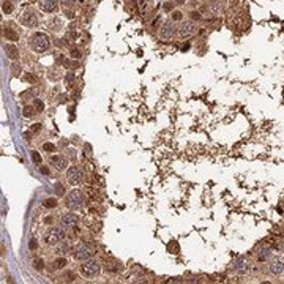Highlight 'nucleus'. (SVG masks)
<instances>
[{
	"mask_svg": "<svg viewBox=\"0 0 284 284\" xmlns=\"http://www.w3.org/2000/svg\"><path fill=\"white\" fill-rule=\"evenodd\" d=\"M30 47L38 54L46 52V51H49V47H51V40H49V36L46 33L38 32L30 38Z\"/></svg>",
	"mask_w": 284,
	"mask_h": 284,
	"instance_id": "1",
	"label": "nucleus"
},
{
	"mask_svg": "<svg viewBox=\"0 0 284 284\" xmlns=\"http://www.w3.org/2000/svg\"><path fill=\"white\" fill-rule=\"evenodd\" d=\"M79 271H81V275L84 278H89V279H92V278H95L100 275V271H101V265L98 264L95 259H87V261H82L81 264V267H79Z\"/></svg>",
	"mask_w": 284,
	"mask_h": 284,
	"instance_id": "2",
	"label": "nucleus"
},
{
	"mask_svg": "<svg viewBox=\"0 0 284 284\" xmlns=\"http://www.w3.org/2000/svg\"><path fill=\"white\" fill-rule=\"evenodd\" d=\"M84 201H85V197L82 194V191L81 189H73V191H70V194L66 196L65 204L70 210H77L84 205Z\"/></svg>",
	"mask_w": 284,
	"mask_h": 284,
	"instance_id": "3",
	"label": "nucleus"
},
{
	"mask_svg": "<svg viewBox=\"0 0 284 284\" xmlns=\"http://www.w3.org/2000/svg\"><path fill=\"white\" fill-rule=\"evenodd\" d=\"M65 231L62 229V227H51L47 232H46V235H44V242L47 243V245H51V246H54V245H59V243H62L65 240Z\"/></svg>",
	"mask_w": 284,
	"mask_h": 284,
	"instance_id": "4",
	"label": "nucleus"
},
{
	"mask_svg": "<svg viewBox=\"0 0 284 284\" xmlns=\"http://www.w3.org/2000/svg\"><path fill=\"white\" fill-rule=\"evenodd\" d=\"M92 256H93V249H92V246L87 245L85 242H79L76 245V248H74V257L77 259V261H87V259H90Z\"/></svg>",
	"mask_w": 284,
	"mask_h": 284,
	"instance_id": "5",
	"label": "nucleus"
},
{
	"mask_svg": "<svg viewBox=\"0 0 284 284\" xmlns=\"http://www.w3.org/2000/svg\"><path fill=\"white\" fill-rule=\"evenodd\" d=\"M66 180L70 185H73V186L79 185L82 182V171L79 168H76V166H71L70 169H66Z\"/></svg>",
	"mask_w": 284,
	"mask_h": 284,
	"instance_id": "6",
	"label": "nucleus"
},
{
	"mask_svg": "<svg viewBox=\"0 0 284 284\" xmlns=\"http://www.w3.org/2000/svg\"><path fill=\"white\" fill-rule=\"evenodd\" d=\"M21 22H22V26H26V27H36L38 26V17H36L33 10H27L22 13Z\"/></svg>",
	"mask_w": 284,
	"mask_h": 284,
	"instance_id": "7",
	"label": "nucleus"
},
{
	"mask_svg": "<svg viewBox=\"0 0 284 284\" xmlns=\"http://www.w3.org/2000/svg\"><path fill=\"white\" fill-rule=\"evenodd\" d=\"M177 32V29L174 24H171V22H166L164 26L161 27V30H159V38H161L163 41H169L174 38V35Z\"/></svg>",
	"mask_w": 284,
	"mask_h": 284,
	"instance_id": "8",
	"label": "nucleus"
},
{
	"mask_svg": "<svg viewBox=\"0 0 284 284\" xmlns=\"http://www.w3.org/2000/svg\"><path fill=\"white\" fill-rule=\"evenodd\" d=\"M3 36L10 41H19V33H17V30L14 29L13 22H8L3 26Z\"/></svg>",
	"mask_w": 284,
	"mask_h": 284,
	"instance_id": "9",
	"label": "nucleus"
},
{
	"mask_svg": "<svg viewBox=\"0 0 284 284\" xmlns=\"http://www.w3.org/2000/svg\"><path fill=\"white\" fill-rule=\"evenodd\" d=\"M196 32V26L191 21H186V22H182V26L178 27V35L180 38H188Z\"/></svg>",
	"mask_w": 284,
	"mask_h": 284,
	"instance_id": "10",
	"label": "nucleus"
},
{
	"mask_svg": "<svg viewBox=\"0 0 284 284\" xmlns=\"http://www.w3.org/2000/svg\"><path fill=\"white\" fill-rule=\"evenodd\" d=\"M79 223V216L76 213H65L63 216H62V224L66 226V227H74L76 224Z\"/></svg>",
	"mask_w": 284,
	"mask_h": 284,
	"instance_id": "11",
	"label": "nucleus"
},
{
	"mask_svg": "<svg viewBox=\"0 0 284 284\" xmlns=\"http://www.w3.org/2000/svg\"><path fill=\"white\" fill-rule=\"evenodd\" d=\"M51 163H52V166H54L57 171H65L66 166H68L66 158L62 156V155H54V156L51 158Z\"/></svg>",
	"mask_w": 284,
	"mask_h": 284,
	"instance_id": "12",
	"label": "nucleus"
},
{
	"mask_svg": "<svg viewBox=\"0 0 284 284\" xmlns=\"http://www.w3.org/2000/svg\"><path fill=\"white\" fill-rule=\"evenodd\" d=\"M57 5H59L57 0H40V8L46 13H54L57 10Z\"/></svg>",
	"mask_w": 284,
	"mask_h": 284,
	"instance_id": "13",
	"label": "nucleus"
},
{
	"mask_svg": "<svg viewBox=\"0 0 284 284\" xmlns=\"http://www.w3.org/2000/svg\"><path fill=\"white\" fill-rule=\"evenodd\" d=\"M234 268H235V271H238V273L245 275L249 271L251 264H249V261H246V259H240V261H237V264L234 265Z\"/></svg>",
	"mask_w": 284,
	"mask_h": 284,
	"instance_id": "14",
	"label": "nucleus"
},
{
	"mask_svg": "<svg viewBox=\"0 0 284 284\" xmlns=\"http://www.w3.org/2000/svg\"><path fill=\"white\" fill-rule=\"evenodd\" d=\"M270 271L273 275H281L282 271H284V261H273L270 264Z\"/></svg>",
	"mask_w": 284,
	"mask_h": 284,
	"instance_id": "15",
	"label": "nucleus"
},
{
	"mask_svg": "<svg viewBox=\"0 0 284 284\" xmlns=\"http://www.w3.org/2000/svg\"><path fill=\"white\" fill-rule=\"evenodd\" d=\"M271 257V249L267 248V246H262V248H259L257 251V259L261 262H265V261H268V259Z\"/></svg>",
	"mask_w": 284,
	"mask_h": 284,
	"instance_id": "16",
	"label": "nucleus"
},
{
	"mask_svg": "<svg viewBox=\"0 0 284 284\" xmlns=\"http://www.w3.org/2000/svg\"><path fill=\"white\" fill-rule=\"evenodd\" d=\"M5 52H7V57L11 59V60H16L19 57V51H17V47L13 46V44H7L5 46Z\"/></svg>",
	"mask_w": 284,
	"mask_h": 284,
	"instance_id": "17",
	"label": "nucleus"
},
{
	"mask_svg": "<svg viewBox=\"0 0 284 284\" xmlns=\"http://www.w3.org/2000/svg\"><path fill=\"white\" fill-rule=\"evenodd\" d=\"M36 112H38V110H36L35 106H32V104H29V106H24V107H22V115L26 117V119H32V117L36 115Z\"/></svg>",
	"mask_w": 284,
	"mask_h": 284,
	"instance_id": "18",
	"label": "nucleus"
},
{
	"mask_svg": "<svg viewBox=\"0 0 284 284\" xmlns=\"http://www.w3.org/2000/svg\"><path fill=\"white\" fill-rule=\"evenodd\" d=\"M66 265H68V261H66L65 257H57V259H55V261L52 262L54 270H63Z\"/></svg>",
	"mask_w": 284,
	"mask_h": 284,
	"instance_id": "19",
	"label": "nucleus"
},
{
	"mask_svg": "<svg viewBox=\"0 0 284 284\" xmlns=\"http://www.w3.org/2000/svg\"><path fill=\"white\" fill-rule=\"evenodd\" d=\"M13 10H14V5L11 0H3V3H2V11L5 14H11L13 13Z\"/></svg>",
	"mask_w": 284,
	"mask_h": 284,
	"instance_id": "20",
	"label": "nucleus"
},
{
	"mask_svg": "<svg viewBox=\"0 0 284 284\" xmlns=\"http://www.w3.org/2000/svg\"><path fill=\"white\" fill-rule=\"evenodd\" d=\"M32 103H33V106H35V109L38 110V112H43V110H44V107H46V106H44V101H41L40 98H33Z\"/></svg>",
	"mask_w": 284,
	"mask_h": 284,
	"instance_id": "21",
	"label": "nucleus"
},
{
	"mask_svg": "<svg viewBox=\"0 0 284 284\" xmlns=\"http://www.w3.org/2000/svg\"><path fill=\"white\" fill-rule=\"evenodd\" d=\"M43 150L47 152V153H54V152H57V147H55V144H52V142H44V144H43Z\"/></svg>",
	"mask_w": 284,
	"mask_h": 284,
	"instance_id": "22",
	"label": "nucleus"
},
{
	"mask_svg": "<svg viewBox=\"0 0 284 284\" xmlns=\"http://www.w3.org/2000/svg\"><path fill=\"white\" fill-rule=\"evenodd\" d=\"M54 191H55V196H57V197H62V196L65 194V186L62 183H55L54 185Z\"/></svg>",
	"mask_w": 284,
	"mask_h": 284,
	"instance_id": "23",
	"label": "nucleus"
},
{
	"mask_svg": "<svg viewBox=\"0 0 284 284\" xmlns=\"http://www.w3.org/2000/svg\"><path fill=\"white\" fill-rule=\"evenodd\" d=\"M43 205H44L46 208H55L57 207V199H55V197H49V199H46L44 202H43Z\"/></svg>",
	"mask_w": 284,
	"mask_h": 284,
	"instance_id": "24",
	"label": "nucleus"
},
{
	"mask_svg": "<svg viewBox=\"0 0 284 284\" xmlns=\"http://www.w3.org/2000/svg\"><path fill=\"white\" fill-rule=\"evenodd\" d=\"M33 268L36 271H43V268H44V261H43V259H35L33 261Z\"/></svg>",
	"mask_w": 284,
	"mask_h": 284,
	"instance_id": "25",
	"label": "nucleus"
},
{
	"mask_svg": "<svg viewBox=\"0 0 284 284\" xmlns=\"http://www.w3.org/2000/svg\"><path fill=\"white\" fill-rule=\"evenodd\" d=\"M30 155H32V159H33L35 164H41L43 163V158H41V155L36 150H32V152H30Z\"/></svg>",
	"mask_w": 284,
	"mask_h": 284,
	"instance_id": "26",
	"label": "nucleus"
},
{
	"mask_svg": "<svg viewBox=\"0 0 284 284\" xmlns=\"http://www.w3.org/2000/svg\"><path fill=\"white\" fill-rule=\"evenodd\" d=\"M62 278H63V281H65V282H73V281L76 279V275L73 273V271H66V273L62 276Z\"/></svg>",
	"mask_w": 284,
	"mask_h": 284,
	"instance_id": "27",
	"label": "nucleus"
},
{
	"mask_svg": "<svg viewBox=\"0 0 284 284\" xmlns=\"http://www.w3.org/2000/svg\"><path fill=\"white\" fill-rule=\"evenodd\" d=\"M168 249L172 251V254H178V245H177V242L172 240V242L169 243V246H168Z\"/></svg>",
	"mask_w": 284,
	"mask_h": 284,
	"instance_id": "28",
	"label": "nucleus"
},
{
	"mask_svg": "<svg viewBox=\"0 0 284 284\" xmlns=\"http://www.w3.org/2000/svg\"><path fill=\"white\" fill-rule=\"evenodd\" d=\"M74 73H73V71H68L66 73V74H65V82L66 84H73V82H74Z\"/></svg>",
	"mask_w": 284,
	"mask_h": 284,
	"instance_id": "29",
	"label": "nucleus"
},
{
	"mask_svg": "<svg viewBox=\"0 0 284 284\" xmlns=\"http://www.w3.org/2000/svg\"><path fill=\"white\" fill-rule=\"evenodd\" d=\"M65 66L66 68H79V62L77 60H66Z\"/></svg>",
	"mask_w": 284,
	"mask_h": 284,
	"instance_id": "30",
	"label": "nucleus"
},
{
	"mask_svg": "<svg viewBox=\"0 0 284 284\" xmlns=\"http://www.w3.org/2000/svg\"><path fill=\"white\" fill-rule=\"evenodd\" d=\"M182 19H183L182 11H174V13H172V21H182Z\"/></svg>",
	"mask_w": 284,
	"mask_h": 284,
	"instance_id": "31",
	"label": "nucleus"
},
{
	"mask_svg": "<svg viewBox=\"0 0 284 284\" xmlns=\"http://www.w3.org/2000/svg\"><path fill=\"white\" fill-rule=\"evenodd\" d=\"M29 249H32V251H35V249H38V242H36L35 238H32L29 242Z\"/></svg>",
	"mask_w": 284,
	"mask_h": 284,
	"instance_id": "32",
	"label": "nucleus"
},
{
	"mask_svg": "<svg viewBox=\"0 0 284 284\" xmlns=\"http://www.w3.org/2000/svg\"><path fill=\"white\" fill-rule=\"evenodd\" d=\"M51 29H52V30H60V29H62V22H60V19H55V21H52V26H51Z\"/></svg>",
	"mask_w": 284,
	"mask_h": 284,
	"instance_id": "33",
	"label": "nucleus"
},
{
	"mask_svg": "<svg viewBox=\"0 0 284 284\" xmlns=\"http://www.w3.org/2000/svg\"><path fill=\"white\" fill-rule=\"evenodd\" d=\"M163 8H164V11H166V13H171V11L174 10V3H172V2H166Z\"/></svg>",
	"mask_w": 284,
	"mask_h": 284,
	"instance_id": "34",
	"label": "nucleus"
},
{
	"mask_svg": "<svg viewBox=\"0 0 284 284\" xmlns=\"http://www.w3.org/2000/svg\"><path fill=\"white\" fill-rule=\"evenodd\" d=\"M11 71H13V74H14V76H19V73H21V66L17 65V63H13V66H11Z\"/></svg>",
	"mask_w": 284,
	"mask_h": 284,
	"instance_id": "35",
	"label": "nucleus"
},
{
	"mask_svg": "<svg viewBox=\"0 0 284 284\" xmlns=\"http://www.w3.org/2000/svg\"><path fill=\"white\" fill-rule=\"evenodd\" d=\"M40 129H41V125H40V123H35V125L30 126V133H38Z\"/></svg>",
	"mask_w": 284,
	"mask_h": 284,
	"instance_id": "36",
	"label": "nucleus"
},
{
	"mask_svg": "<svg viewBox=\"0 0 284 284\" xmlns=\"http://www.w3.org/2000/svg\"><path fill=\"white\" fill-rule=\"evenodd\" d=\"M70 55H71V57H73V59H79V57H81V55H82V54H81V52H79V51H77V49H73V51L70 52Z\"/></svg>",
	"mask_w": 284,
	"mask_h": 284,
	"instance_id": "37",
	"label": "nucleus"
},
{
	"mask_svg": "<svg viewBox=\"0 0 284 284\" xmlns=\"http://www.w3.org/2000/svg\"><path fill=\"white\" fill-rule=\"evenodd\" d=\"M189 16H191V19H194V21H199L201 19V14L197 13V11H191Z\"/></svg>",
	"mask_w": 284,
	"mask_h": 284,
	"instance_id": "38",
	"label": "nucleus"
},
{
	"mask_svg": "<svg viewBox=\"0 0 284 284\" xmlns=\"http://www.w3.org/2000/svg\"><path fill=\"white\" fill-rule=\"evenodd\" d=\"M74 2H76V0H62V3H63L65 7H73Z\"/></svg>",
	"mask_w": 284,
	"mask_h": 284,
	"instance_id": "39",
	"label": "nucleus"
},
{
	"mask_svg": "<svg viewBox=\"0 0 284 284\" xmlns=\"http://www.w3.org/2000/svg\"><path fill=\"white\" fill-rule=\"evenodd\" d=\"M40 172H41V174H44V175H49V168H47V166H41Z\"/></svg>",
	"mask_w": 284,
	"mask_h": 284,
	"instance_id": "40",
	"label": "nucleus"
},
{
	"mask_svg": "<svg viewBox=\"0 0 284 284\" xmlns=\"http://www.w3.org/2000/svg\"><path fill=\"white\" fill-rule=\"evenodd\" d=\"M65 16L68 17V19H73V17H74V13H73V11H70V10H66V11H65Z\"/></svg>",
	"mask_w": 284,
	"mask_h": 284,
	"instance_id": "41",
	"label": "nucleus"
},
{
	"mask_svg": "<svg viewBox=\"0 0 284 284\" xmlns=\"http://www.w3.org/2000/svg\"><path fill=\"white\" fill-rule=\"evenodd\" d=\"M26 81H29V82H35L36 79L33 77V74H27V77H26Z\"/></svg>",
	"mask_w": 284,
	"mask_h": 284,
	"instance_id": "42",
	"label": "nucleus"
},
{
	"mask_svg": "<svg viewBox=\"0 0 284 284\" xmlns=\"http://www.w3.org/2000/svg\"><path fill=\"white\" fill-rule=\"evenodd\" d=\"M59 103H65V100H66V95H59Z\"/></svg>",
	"mask_w": 284,
	"mask_h": 284,
	"instance_id": "43",
	"label": "nucleus"
},
{
	"mask_svg": "<svg viewBox=\"0 0 284 284\" xmlns=\"http://www.w3.org/2000/svg\"><path fill=\"white\" fill-rule=\"evenodd\" d=\"M185 2H186V0H175V3H177V5H183Z\"/></svg>",
	"mask_w": 284,
	"mask_h": 284,
	"instance_id": "44",
	"label": "nucleus"
}]
</instances>
